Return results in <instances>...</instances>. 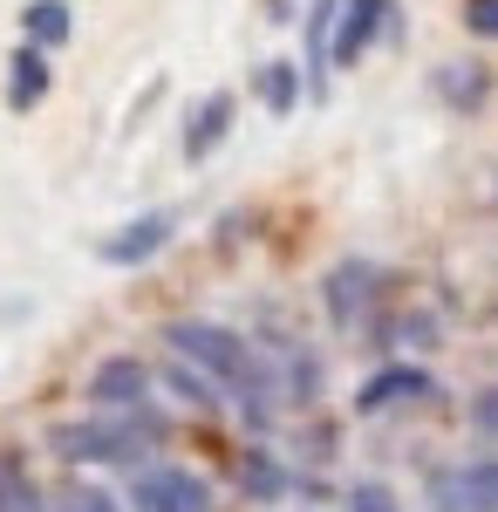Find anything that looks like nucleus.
I'll return each instance as SVG.
<instances>
[{
  "label": "nucleus",
  "mask_w": 498,
  "mask_h": 512,
  "mask_svg": "<svg viewBox=\"0 0 498 512\" xmlns=\"http://www.w3.org/2000/svg\"><path fill=\"white\" fill-rule=\"evenodd\" d=\"M164 390H171V396H185L192 410H219V383H212V376H198L185 355H178V362L164 369Z\"/></svg>",
  "instance_id": "dca6fc26"
},
{
  "label": "nucleus",
  "mask_w": 498,
  "mask_h": 512,
  "mask_svg": "<svg viewBox=\"0 0 498 512\" xmlns=\"http://www.w3.org/2000/svg\"><path fill=\"white\" fill-rule=\"evenodd\" d=\"M239 485H246V492H253V499H280V492H287V485H294V478L280 472V465H273L267 451H253V458H246V465H239Z\"/></svg>",
  "instance_id": "a211bd4d"
},
{
  "label": "nucleus",
  "mask_w": 498,
  "mask_h": 512,
  "mask_svg": "<svg viewBox=\"0 0 498 512\" xmlns=\"http://www.w3.org/2000/svg\"><path fill=\"white\" fill-rule=\"evenodd\" d=\"M41 96H48V48L21 41L7 55V110H35Z\"/></svg>",
  "instance_id": "9b49d317"
},
{
  "label": "nucleus",
  "mask_w": 498,
  "mask_h": 512,
  "mask_svg": "<svg viewBox=\"0 0 498 512\" xmlns=\"http://www.w3.org/2000/svg\"><path fill=\"white\" fill-rule=\"evenodd\" d=\"M260 103H267L273 117H287V110L301 103V69H294V62H267V69H260Z\"/></svg>",
  "instance_id": "2eb2a0df"
},
{
  "label": "nucleus",
  "mask_w": 498,
  "mask_h": 512,
  "mask_svg": "<svg viewBox=\"0 0 498 512\" xmlns=\"http://www.w3.org/2000/svg\"><path fill=\"white\" fill-rule=\"evenodd\" d=\"M383 21H389V0H342L335 7V35H328V62L355 69L369 55V41L383 35Z\"/></svg>",
  "instance_id": "0eeeda50"
},
{
  "label": "nucleus",
  "mask_w": 498,
  "mask_h": 512,
  "mask_svg": "<svg viewBox=\"0 0 498 512\" xmlns=\"http://www.w3.org/2000/svg\"><path fill=\"white\" fill-rule=\"evenodd\" d=\"M430 506L437 512H498V458L430 472Z\"/></svg>",
  "instance_id": "20e7f679"
},
{
  "label": "nucleus",
  "mask_w": 498,
  "mask_h": 512,
  "mask_svg": "<svg viewBox=\"0 0 498 512\" xmlns=\"http://www.w3.org/2000/svg\"><path fill=\"white\" fill-rule=\"evenodd\" d=\"M171 233H178V212H144V219H130V226H116L96 253L110 260V267H144V260H157L164 246H171Z\"/></svg>",
  "instance_id": "6e6552de"
},
{
  "label": "nucleus",
  "mask_w": 498,
  "mask_h": 512,
  "mask_svg": "<svg viewBox=\"0 0 498 512\" xmlns=\"http://www.w3.org/2000/svg\"><path fill=\"white\" fill-rule=\"evenodd\" d=\"M437 89H444V103L478 110V103H485V89H492V76H485L478 62H451V69H437Z\"/></svg>",
  "instance_id": "4468645a"
},
{
  "label": "nucleus",
  "mask_w": 498,
  "mask_h": 512,
  "mask_svg": "<svg viewBox=\"0 0 498 512\" xmlns=\"http://www.w3.org/2000/svg\"><path fill=\"white\" fill-rule=\"evenodd\" d=\"M0 512H48L35 472L21 465V451H0Z\"/></svg>",
  "instance_id": "f8f14e48"
},
{
  "label": "nucleus",
  "mask_w": 498,
  "mask_h": 512,
  "mask_svg": "<svg viewBox=\"0 0 498 512\" xmlns=\"http://www.w3.org/2000/svg\"><path fill=\"white\" fill-rule=\"evenodd\" d=\"M164 349L185 355L198 376H212L219 396L239 403V417H246L253 431H267V424H273V410H280V376H273V362L253 349L239 328L205 321V315H178V321H164Z\"/></svg>",
  "instance_id": "f257e3e1"
},
{
  "label": "nucleus",
  "mask_w": 498,
  "mask_h": 512,
  "mask_svg": "<svg viewBox=\"0 0 498 512\" xmlns=\"http://www.w3.org/2000/svg\"><path fill=\"white\" fill-rule=\"evenodd\" d=\"M130 512H212V485L192 465H144L130 478Z\"/></svg>",
  "instance_id": "7ed1b4c3"
},
{
  "label": "nucleus",
  "mask_w": 498,
  "mask_h": 512,
  "mask_svg": "<svg viewBox=\"0 0 498 512\" xmlns=\"http://www.w3.org/2000/svg\"><path fill=\"white\" fill-rule=\"evenodd\" d=\"M464 28L478 41H498V0H464Z\"/></svg>",
  "instance_id": "aec40b11"
},
{
  "label": "nucleus",
  "mask_w": 498,
  "mask_h": 512,
  "mask_svg": "<svg viewBox=\"0 0 498 512\" xmlns=\"http://www.w3.org/2000/svg\"><path fill=\"white\" fill-rule=\"evenodd\" d=\"M55 512H123V506H116V492L89 485V478H62L55 485Z\"/></svg>",
  "instance_id": "f3484780"
},
{
  "label": "nucleus",
  "mask_w": 498,
  "mask_h": 512,
  "mask_svg": "<svg viewBox=\"0 0 498 512\" xmlns=\"http://www.w3.org/2000/svg\"><path fill=\"white\" fill-rule=\"evenodd\" d=\"M321 294H328V321L335 328H355V321L376 308V294H383V267L376 260H342Z\"/></svg>",
  "instance_id": "423d86ee"
},
{
  "label": "nucleus",
  "mask_w": 498,
  "mask_h": 512,
  "mask_svg": "<svg viewBox=\"0 0 498 512\" xmlns=\"http://www.w3.org/2000/svg\"><path fill=\"white\" fill-rule=\"evenodd\" d=\"M471 424H478L485 437H498V390H485L478 403H471Z\"/></svg>",
  "instance_id": "412c9836"
},
{
  "label": "nucleus",
  "mask_w": 498,
  "mask_h": 512,
  "mask_svg": "<svg viewBox=\"0 0 498 512\" xmlns=\"http://www.w3.org/2000/svg\"><path fill=\"white\" fill-rule=\"evenodd\" d=\"M144 396H151V369H144L137 355H110V362L89 369V403H96V410H130V403H144Z\"/></svg>",
  "instance_id": "1a4fd4ad"
},
{
  "label": "nucleus",
  "mask_w": 498,
  "mask_h": 512,
  "mask_svg": "<svg viewBox=\"0 0 498 512\" xmlns=\"http://www.w3.org/2000/svg\"><path fill=\"white\" fill-rule=\"evenodd\" d=\"M164 437H171V424L144 403H130V410H96V417H76V424H55L48 451L69 458V465H137Z\"/></svg>",
  "instance_id": "f03ea898"
},
{
  "label": "nucleus",
  "mask_w": 498,
  "mask_h": 512,
  "mask_svg": "<svg viewBox=\"0 0 498 512\" xmlns=\"http://www.w3.org/2000/svg\"><path fill=\"white\" fill-rule=\"evenodd\" d=\"M232 117H239V103H232V89H212L205 103L192 110V123H185V158L192 164H205L219 144H226V130H232Z\"/></svg>",
  "instance_id": "9d476101"
},
{
  "label": "nucleus",
  "mask_w": 498,
  "mask_h": 512,
  "mask_svg": "<svg viewBox=\"0 0 498 512\" xmlns=\"http://www.w3.org/2000/svg\"><path fill=\"white\" fill-rule=\"evenodd\" d=\"M403 403H437V376L417 369V362H389V369H376L355 390V410L362 417H383V410H403Z\"/></svg>",
  "instance_id": "39448f33"
},
{
  "label": "nucleus",
  "mask_w": 498,
  "mask_h": 512,
  "mask_svg": "<svg viewBox=\"0 0 498 512\" xmlns=\"http://www.w3.org/2000/svg\"><path fill=\"white\" fill-rule=\"evenodd\" d=\"M348 512H403V499L389 492L383 478H355L348 485Z\"/></svg>",
  "instance_id": "6ab92c4d"
},
{
  "label": "nucleus",
  "mask_w": 498,
  "mask_h": 512,
  "mask_svg": "<svg viewBox=\"0 0 498 512\" xmlns=\"http://www.w3.org/2000/svg\"><path fill=\"white\" fill-rule=\"evenodd\" d=\"M69 28H76V14H69L62 0H28V7H21V35L35 41V48H62Z\"/></svg>",
  "instance_id": "ddd939ff"
}]
</instances>
